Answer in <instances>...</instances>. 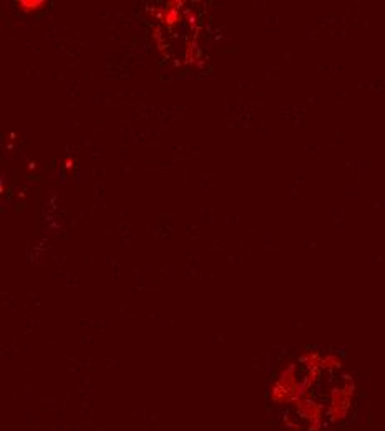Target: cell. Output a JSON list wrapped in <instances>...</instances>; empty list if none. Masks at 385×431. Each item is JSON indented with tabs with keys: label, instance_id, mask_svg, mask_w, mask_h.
I'll list each match as a JSON object with an SVG mask.
<instances>
[{
	"label": "cell",
	"instance_id": "6da1fadb",
	"mask_svg": "<svg viewBox=\"0 0 385 431\" xmlns=\"http://www.w3.org/2000/svg\"><path fill=\"white\" fill-rule=\"evenodd\" d=\"M46 6H47L46 0H19V2H17V7H19L20 10L25 12V13L37 12Z\"/></svg>",
	"mask_w": 385,
	"mask_h": 431
},
{
	"label": "cell",
	"instance_id": "7a4b0ae2",
	"mask_svg": "<svg viewBox=\"0 0 385 431\" xmlns=\"http://www.w3.org/2000/svg\"><path fill=\"white\" fill-rule=\"evenodd\" d=\"M65 164H66V168H69V169H70V168H71V160H70V158H69V160H66V163H65Z\"/></svg>",
	"mask_w": 385,
	"mask_h": 431
}]
</instances>
